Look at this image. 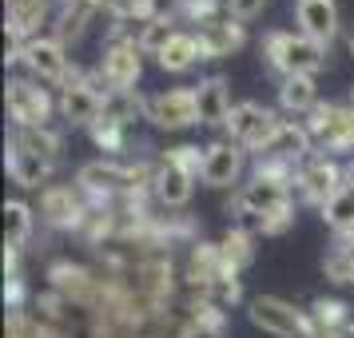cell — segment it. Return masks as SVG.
<instances>
[{"mask_svg": "<svg viewBox=\"0 0 354 338\" xmlns=\"http://www.w3.org/2000/svg\"><path fill=\"white\" fill-rule=\"evenodd\" d=\"M263 56L283 80L287 76H315L326 64V48L306 40L303 32H287V28H274V32L263 36Z\"/></svg>", "mask_w": 354, "mask_h": 338, "instance_id": "obj_1", "label": "cell"}, {"mask_svg": "<svg viewBox=\"0 0 354 338\" xmlns=\"http://www.w3.org/2000/svg\"><path fill=\"white\" fill-rule=\"evenodd\" d=\"M231 207H235V223L247 227L251 235H259V223H263L267 215H274V211H283V207H295V199H290V183L251 176L247 183H239V191H235V199H231Z\"/></svg>", "mask_w": 354, "mask_h": 338, "instance_id": "obj_2", "label": "cell"}, {"mask_svg": "<svg viewBox=\"0 0 354 338\" xmlns=\"http://www.w3.org/2000/svg\"><path fill=\"white\" fill-rule=\"evenodd\" d=\"M4 104H8L12 131L52 128V115L60 112V100L52 96L40 80H32V76H12V80H8V92H4Z\"/></svg>", "mask_w": 354, "mask_h": 338, "instance_id": "obj_3", "label": "cell"}, {"mask_svg": "<svg viewBox=\"0 0 354 338\" xmlns=\"http://www.w3.org/2000/svg\"><path fill=\"white\" fill-rule=\"evenodd\" d=\"M247 319H251L255 330H263L271 338H310V330H315L310 310L287 303L279 294H255L247 303Z\"/></svg>", "mask_w": 354, "mask_h": 338, "instance_id": "obj_4", "label": "cell"}, {"mask_svg": "<svg viewBox=\"0 0 354 338\" xmlns=\"http://www.w3.org/2000/svg\"><path fill=\"white\" fill-rule=\"evenodd\" d=\"M283 124H287V120L274 112V108H263L255 100H243V104H235V112H231L223 131H227V140L239 144L247 156H259V151L279 135Z\"/></svg>", "mask_w": 354, "mask_h": 338, "instance_id": "obj_5", "label": "cell"}, {"mask_svg": "<svg viewBox=\"0 0 354 338\" xmlns=\"http://www.w3.org/2000/svg\"><path fill=\"white\" fill-rule=\"evenodd\" d=\"M48 290H56L64 303L72 306H84V310H96L100 303V290H104V279L100 271L84 267V263H72V259H56L48 263Z\"/></svg>", "mask_w": 354, "mask_h": 338, "instance_id": "obj_6", "label": "cell"}, {"mask_svg": "<svg viewBox=\"0 0 354 338\" xmlns=\"http://www.w3.org/2000/svg\"><path fill=\"white\" fill-rule=\"evenodd\" d=\"M346 187V163H338L335 156H310L303 163V171L295 179V191L306 207H326L338 191Z\"/></svg>", "mask_w": 354, "mask_h": 338, "instance_id": "obj_7", "label": "cell"}, {"mask_svg": "<svg viewBox=\"0 0 354 338\" xmlns=\"http://www.w3.org/2000/svg\"><path fill=\"white\" fill-rule=\"evenodd\" d=\"M88 203H92V199H88L76 183H48V187L40 191L36 215H40V223L52 227V231H72V235H76V227H80Z\"/></svg>", "mask_w": 354, "mask_h": 338, "instance_id": "obj_8", "label": "cell"}, {"mask_svg": "<svg viewBox=\"0 0 354 338\" xmlns=\"http://www.w3.org/2000/svg\"><path fill=\"white\" fill-rule=\"evenodd\" d=\"M20 64L28 68V76H32V80L52 84V88H64L68 72H72V56H68L64 40H56L52 32H44V36H36V40L24 44Z\"/></svg>", "mask_w": 354, "mask_h": 338, "instance_id": "obj_9", "label": "cell"}, {"mask_svg": "<svg viewBox=\"0 0 354 338\" xmlns=\"http://www.w3.org/2000/svg\"><path fill=\"white\" fill-rule=\"evenodd\" d=\"M96 72L104 76L108 92H131L144 76V48L136 40H108Z\"/></svg>", "mask_w": 354, "mask_h": 338, "instance_id": "obj_10", "label": "cell"}, {"mask_svg": "<svg viewBox=\"0 0 354 338\" xmlns=\"http://www.w3.org/2000/svg\"><path fill=\"white\" fill-rule=\"evenodd\" d=\"M303 128L310 135V144L319 151H351V135H346V104H330L319 100L310 112L303 115Z\"/></svg>", "mask_w": 354, "mask_h": 338, "instance_id": "obj_11", "label": "cell"}, {"mask_svg": "<svg viewBox=\"0 0 354 338\" xmlns=\"http://www.w3.org/2000/svg\"><path fill=\"white\" fill-rule=\"evenodd\" d=\"M147 120L160 131H183L199 124V104H195V88H167L147 100Z\"/></svg>", "mask_w": 354, "mask_h": 338, "instance_id": "obj_12", "label": "cell"}, {"mask_svg": "<svg viewBox=\"0 0 354 338\" xmlns=\"http://www.w3.org/2000/svg\"><path fill=\"white\" fill-rule=\"evenodd\" d=\"M247 171V151L239 144H231V140H215L207 144V160H203V176L199 183H207L215 191H227V187H235Z\"/></svg>", "mask_w": 354, "mask_h": 338, "instance_id": "obj_13", "label": "cell"}, {"mask_svg": "<svg viewBox=\"0 0 354 338\" xmlns=\"http://www.w3.org/2000/svg\"><path fill=\"white\" fill-rule=\"evenodd\" d=\"M295 20L306 40L319 48H330L338 36V4L335 0H295Z\"/></svg>", "mask_w": 354, "mask_h": 338, "instance_id": "obj_14", "label": "cell"}, {"mask_svg": "<svg viewBox=\"0 0 354 338\" xmlns=\"http://www.w3.org/2000/svg\"><path fill=\"white\" fill-rule=\"evenodd\" d=\"M52 167H56V163L40 160L32 151H24V147H17L12 140L4 147V171H8V179H12L17 187H24V191H44L52 183Z\"/></svg>", "mask_w": 354, "mask_h": 338, "instance_id": "obj_15", "label": "cell"}, {"mask_svg": "<svg viewBox=\"0 0 354 338\" xmlns=\"http://www.w3.org/2000/svg\"><path fill=\"white\" fill-rule=\"evenodd\" d=\"M310 156H315V144H310V135H306L303 120H287V124L279 128V135L259 151L255 160H279V163H290V167H303Z\"/></svg>", "mask_w": 354, "mask_h": 338, "instance_id": "obj_16", "label": "cell"}, {"mask_svg": "<svg viewBox=\"0 0 354 338\" xmlns=\"http://www.w3.org/2000/svg\"><path fill=\"white\" fill-rule=\"evenodd\" d=\"M219 274H227V263H223V247L211 239H199L187 247V263H183V287H207L215 283Z\"/></svg>", "mask_w": 354, "mask_h": 338, "instance_id": "obj_17", "label": "cell"}, {"mask_svg": "<svg viewBox=\"0 0 354 338\" xmlns=\"http://www.w3.org/2000/svg\"><path fill=\"white\" fill-rule=\"evenodd\" d=\"M195 104H199V124L203 128H227V120L235 112L231 104V84L223 76H207L195 84Z\"/></svg>", "mask_w": 354, "mask_h": 338, "instance_id": "obj_18", "label": "cell"}, {"mask_svg": "<svg viewBox=\"0 0 354 338\" xmlns=\"http://www.w3.org/2000/svg\"><path fill=\"white\" fill-rule=\"evenodd\" d=\"M112 8V0H64L60 8H56V40H64V44H76L84 32H88V24L100 17V12H108Z\"/></svg>", "mask_w": 354, "mask_h": 338, "instance_id": "obj_19", "label": "cell"}, {"mask_svg": "<svg viewBox=\"0 0 354 338\" xmlns=\"http://www.w3.org/2000/svg\"><path fill=\"white\" fill-rule=\"evenodd\" d=\"M195 36H199V44H203V56H207V60H223V56H235V52L247 44V24L227 12L223 20H215V24H207V28H199Z\"/></svg>", "mask_w": 354, "mask_h": 338, "instance_id": "obj_20", "label": "cell"}, {"mask_svg": "<svg viewBox=\"0 0 354 338\" xmlns=\"http://www.w3.org/2000/svg\"><path fill=\"white\" fill-rule=\"evenodd\" d=\"M156 160H160V156H156ZM151 195H156V203H160L163 211H183L195 195V176H187V171H179V167L160 160V176H156V191Z\"/></svg>", "mask_w": 354, "mask_h": 338, "instance_id": "obj_21", "label": "cell"}, {"mask_svg": "<svg viewBox=\"0 0 354 338\" xmlns=\"http://www.w3.org/2000/svg\"><path fill=\"white\" fill-rule=\"evenodd\" d=\"M4 4H8V20H4L8 32H17L24 44L36 40V36H44L40 28H44L48 17H52V8L44 0H4Z\"/></svg>", "mask_w": 354, "mask_h": 338, "instance_id": "obj_22", "label": "cell"}, {"mask_svg": "<svg viewBox=\"0 0 354 338\" xmlns=\"http://www.w3.org/2000/svg\"><path fill=\"white\" fill-rule=\"evenodd\" d=\"M207 56H203V44H199V36L195 32H176V40L167 44V48L156 56V64L163 68V72H192L195 64H203Z\"/></svg>", "mask_w": 354, "mask_h": 338, "instance_id": "obj_23", "label": "cell"}, {"mask_svg": "<svg viewBox=\"0 0 354 338\" xmlns=\"http://www.w3.org/2000/svg\"><path fill=\"white\" fill-rule=\"evenodd\" d=\"M32 231H36V207L24 203V199H8L4 203V247L24 251L32 243Z\"/></svg>", "mask_w": 354, "mask_h": 338, "instance_id": "obj_24", "label": "cell"}, {"mask_svg": "<svg viewBox=\"0 0 354 338\" xmlns=\"http://www.w3.org/2000/svg\"><path fill=\"white\" fill-rule=\"evenodd\" d=\"M167 8L179 24H187V32H199V28L227 17V0H171Z\"/></svg>", "mask_w": 354, "mask_h": 338, "instance_id": "obj_25", "label": "cell"}, {"mask_svg": "<svg viewBox=\"0 0 354 338\" xmlns=\"http://www.w3.org/2000/svg\"><path fill=\"white\" fill-rule=\"evenodd\" d=\"M319 104V84L315 76H287L279 84V112L287 115H306Z\"/></svg>", "mask_w": 354, "mask_h": 338, "instance_id": "obj_26", "label": "cell"}, {"mask_svg": "<svg viewBox=\"0 0 354 338\" xmlns=\"http://www.w3.org/2000/svg\"><path fill=\"white\" fill-rule=\"evenodd\" d=\"M255 239H259V235H251V231L239 227V223H231L223 231L219 247H223V263H227V271H231V274H243L251 263H255Z\"/></svg>", "mask_w": 354, "mask_h": 338, "instance_id": "obj_27", "label": "cell"}, {"mask_svg": "<svg viewBox=\"0 0 354 338\" xmlns=\"http://www.w3.org/2000/svg\"><path fill=\"white\" fill-rule=\"evenodd\" d=\"M17 147H24V151H32V156H40V160L56 163L60 160V151H64V135H60V128H20L8 135Z\"/></svg>", "mask_w": 354, "mask_h": 338, "instance_id": "obj_28", "label": "cell"}, {"mask_svg": "<svg viewBox=\"0 0 354 338\" xmlns=\"http://www.w3.org/2000/svg\"><path fill=\"white\" fill-rule=\"evenodd\" d=\"M104 120H115V124H124V128H136L140 120H147V100L131 88V92H108L104 96Z\"/></svg>", "mask_w": 354, "mask_h": 338, "instance_id": "obj_29", "label": "cell"}, {"mask_svg": "<svg viewBox=\"0 0 354 338\" xmlns=\"http://www.w3.org/2000/svg\"><path fill=\"white\" fill-rule=\"evenodd\" d=\"M176 32H183L179 28V20L171 17V8H163L156 20H147L144 28H140V36H136V44L144 48V56H160L171 40H176Z\"/></svg>", "mask_w": 354, "mask_h": 338, "instance_id": "obj_30", "label": "cell"}, {"mask_svg": "<svg viewBox=\"0 0 354 338\" xmlns=\"http://www.w3.org/2000/svg\"><path fill=\"white\" fill-rule=\"evenodd\" d=\"M183 290H187V294H195V299H203V303H211L215 310H223V314H227V310L243 299V279L227 271V274H219L215 283H207V287H199V290L183 287Z\"/></svg>", "mask_w": 354, "mask_h": 338, "instance_id": "obj_31", "label": "cell"}, {"mask_svg": "<svg viewBox=\"0 0 354 338\" xmlns=\"http://www.w3.org/2000/svg\"><path fill=\"white\" fill-rule=\"evenodd\" d=\"M88 135H92V144L108 156V160H124V151H128V135L131 131L124 128V124H115V120H104L100 115L96 124L88 128Z\"/></svg>", "mask_w": 354, "mask_h": 338, "instance_id": "obj_32", "label": "cell"}, {"mask_svg": "<svg viewBox=\"0 0 354 338\" xmlns=\"http://www.w3.org/2000/svg\"><path fill=\"white\" fill-rule=\"evenodd\" d=\"M310 322H315L319 330H351L354 314L342 299H326V294H322V299L310 303Z\"/></svg>", "mask_w": 354, "mask_h": 338, "instance_id": "obj_33", "label": "cell"}, {"mask_svg": "<svg viewBox=\"0 0 354 338\" xmlns=\"http://www.w3.org/2000/svg\"><path fill=\"white\" fill-rule=\"evenodd\" d=\"M160 160L199 179V176H203V160H207V147H199V144H176V147H167V151H160Z\"/></svg>", "mask_w": 354, "mask_h": 338, "instance_id": "obj_34", "label": "cell"}, {"mask_svg": "<svg viewBox=\"0 0 354 338\" xmlns=\"http://www.w3.org/2000/svg\"><path fill=\"white\" fill-rule=\"evenodd\" d=\"M322 274H326V283H335V287H351L354 251H346V247H330L326 259H322Z\"/></svg>", "mask_w": 354, "mask_h": 338, "instance_id": "obj_35", "label": "cell"}, {"mask_svg": "<svg viewBox=\"0 0 354 338\" xmlns=\"http://www.w3.org/2000/svg\"><path fill=\"white\" fill-rule=\"evenodd\" d=\"M290 227H295V207H283L259 223V235H287Z\"/></svg>", "mask_w": 354, "mask_h": 338, "instance_id": "obj_36", "label": "cell"}, {"mask_svg": "<svg viewBox=\"0 0 354 338\" xmlns=\"http://www.w3.org/2000/svg\"><path fill=\"white\" fill-rule=\"evenodd\" d=\"M263 8H267V0H227V12H231L235 20H243V24L255 20Z\"/></svg>", "mask_w": 354, "mask_h": 338, "instance_id": "obj_37", "label": "cell"}, {"mask_svg": "<svg viewBox=\"0 0 354 338\" xmlns=\"http://www.w3.org/2000/svg\"><path fill=\"white\" fill-rule=\"evenodd\" d=\"M346 187H354V156L346 160Z\"/></svg>", "mask_w": 354, "mask_h": 338, "instance_id": "obj_38", "label": "cell"}, {"mask_svg": "<svg viewBox=\"0 0 354 338\" xmlns=\"http://www.w3.org/2000/svg\"><path fill=\"white\" fill-rule=\"evenodd\" d=\"M346 52L354 56V24H351V32H346Z\"/></svg>", "mask_w": 354, "mask_h": 338, "instance_id": "obj_39", "label": "cell"}, {"mask_svg": "<svg viewBox=\"0 0 354 338\" xmlns=\"http://www.w3.org/2000/svg\"><path fill=\"white\" fill-rule=\"evenodd\" d=\"M44 4H48V8H60V4H64V0H44Z\"/></svg>", "mask_w": 354, "mask_h": 338, "instance_id": "obj_40", "label": "cell"}, {"mask_svg": "<svg viewBox=\"0 0 354 338\" xmlns=\"http://www.w3.org/2000/svg\"><path fill=\"white\" fill-rule=\"evenodd\" d=\"M351 104H354V88H351Z\"/></svg>", "mask_w": 354, "mask_h": 338, "instance_id": "obj_41", "label": "cell"}, {"mask_svg": "<svg viewBox=\"0 0 354 338\" xmlns=\"http://www.w3.org/2000/svg\"><path fill=\"white\" fill-rule=\"evenodd\" d=\"M351 287H354V274H351Z\"/></svg>", "mask_w": 354, "mask_h": 338, "instance_id": "obj_42", "label": "cell"}, {"mask_svg": "<svg viewBox=\"0 0 354 338\" xmlns=\"http://www.w3.org/2000/svg\"><path fill=\"white\" fill-rule=\"evenodd\" d=\"M351 335H354V326H351Z\"/></svg>", "mask_w": 354, "mask_h": 338, "instance_id": "obj_43", "label": "cell"}]
</instances>
